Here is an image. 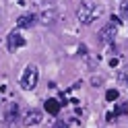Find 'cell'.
Returning a JSON list of instances; mask_svg holds the SVG:
<instances>
[{"label":"cell","mask_w":128,"mask_h":128,"mask_svg":"<svg viewBox=\"0 0 128 128\" xmlns=\"http://www.w3.org/2000/svg\"><path fill=\"white\" fill-rule=\"evenodd\" d=\"M120 14H122V19L128 21V2H124L122 6H120Z\"/></svg>","instance_id":"12"},{"label":"cell","mask_w":128,"mask_h":128,"mask_svg":"<svg viewBox=\"0 0 128 128\" xmlns=\"http://www.w3.org/2000/svg\"><path fill=\"white\" fill-rule=\"evenodd\" d=\"M19 118V106L17 103H10V106H6V122H17Z\"/></svg>","instance_id":"9"},{"label":"cell","mask_w":128,"mask_h":128,"mask_svg":"<svg viewBox=\"0 0 128 128\" xmlns=\"http://www.w3.org/2000/svg\"><path fill=\"white\" fill-rule=\"evenodd\" d=\"M128 112V103H120V106L116 108V112H114V118H120V116H124Z\"/></svg>","instance_id":"10"},{"label":"cell","mask_w":128,"mask_h":128,"mask_svg":"<svg viewBox=\"0 0 128 128\" xmlns=\"http://www.w3.org/2000/svg\"><path fill=\"white\" fill-rule=\"evenodd\" d=\"M120 81H124V83L128 85V66L122 70V72H120Z\"/></svg>","instance_id":"14"},{"label":"cell","mask_w":128,"mask_h":128,"mask_svg":"<svg viewBox=\"0 0 128 128\" xmlns=\"http://www.w3.org/2000/svg\"><path fill=\"white\" fill-rule=\"evenodd\" d=\"M35 14H37V23H42V25H46V27L54 25V21H56V8L54 6H48V4H42Z\"/></svg>","instance_id":"4"},{"label":"cell","mask_w":128,"mask_h":128,"mask_svg":"<svg viewBox=\"0 0 128 128\" xmlns=\"http://www.w3.org/2000/svg\"><path fill=\"white\" fill-rule=\"evenodd\" d=\"M35 23H37V14L35 12H25V14H21L17 19L19 29H29V27H33Z\"/></svg>","instance_id":"7"},{"label":"cell","mask_w":128,"mask_h":128,"mask_svg":"<svg viewBox=\"0 0 128 128\" xmlns=\"http://www.w3.org/2000/svg\"><path fill=\"white\" fill-rule=\"evenodd\" d=\"M116 35H118V27H116V25H112V23L103 25V27L97 31V39H99L103 46H110V44L116 39Z\"/></svg>","instance_id":"5"},{"label":"cell","mask_w":128,"mask_h":128,"mask_svg":"<svg viewBox=\"0 0 128 128\" xmlns=\"http://www.w3.org/2000/svg\"><path fill=\"white\" fill-rule=\"evenodd\" d=\"M44 108H46V112H48L50 116H58V114H60V101H58V99H54V97L46 99Z\"/></svg>","instance_id":"8"},{"label":"cell","mask_w":128,"mask_h":128,"mask_svg":"<svg viewBox=\"0 0 128 128\" xmlns=\"http://www.w3.org/2000/svg\"><path fill=\"white\" fill-rule=\"evenodd\" d=\"M37 83H39V68L35 64H27L21 74V87L25 91H33L37 87Z\"/></svg>","instance_id":"2"},{"label":"cell","mask_w":128,"mask_h":128,"mask_svg":"<svg viewBox=\"0 0 128 128\" xmlns=\"http://www.w3.org/2000/svg\"><path fill=\"white\" fill-rule=\"evenodd\" d=\"M106 99H108V101H116V99H118V91H116V89H110V91L106 93Z\"/></svg>","instance_id":"11"},{"label":"cell","mask_w":128,"mask_h":128,"mask_svg":"<svg viewBox=\"0 0 128 128\" xmlns=\"http://www.w3.org/2000/svg\"><path fill=\"white\" fill-rule=\"evenodd\" d=\"M42 120H44L42 110H29L25 114V118H23V124L25 126H37V124H42Z\"/></svg>","instance_id":"6"},{"label":"cell","mask_w":128,"mask_h":128,"mask_svg":"<svg viewBox=\"0 0 128 128\" xmlns=\"http://www.w3.org/2000/svg\"><path fill=\"white\" fill-rule=\"evenodd\" d=\"M54 128H68V124H66V122H62V120H58V122L54 124Z\"/></svg>","instance_id":"15"},{"label":"cell","mask_w":128,"mask_h":128,"mask_svg":"<svg viewBox=\"0 0 128 128\" xmlns=\"http://www.w3.org/2000/svg\"><path fill=\"white\" fill-rule=\"evenodd\" d=\"M0 23H2V12H0Z\"/></svg>","instance_id":"16"},{"label":"cell","mask_w":128,"mask_h":128,"mask_svg":"<svg viewBox=\"0 0 128 128\" xmlns=\"http://www.w3.org/2000/svg\"><path fill=\"white\" fill-rule=\"evenodd\" d=\"M110 23H112V25H116V27H120V25H122V19H120V17H116V14H112Z\"/></svg>","instance_id":"13"},{"label":"cell","mask_w":128,"mask_h":128,"mask_svg":"<svg viewBox=\"0 0 128 128\" xmlns=\"http://www.w3.org/2000/svg\"><path fill=\"white\" fill-rule=\"evenodd\" d=\"M101 14V4H97L95 0H83L76 6V19L81 25H89Z\"/></svg>","instance_id":"1"},{"label":"cell","mask_w":128,"mask_h":128,"mask_svg":"<svg viewBox=\"0 0 128 128\" xmlns=\"http://www.w3.org/2000/svg\"><path fill=\"white\" fill-rule=\"evenodd\" d=\"M25 44H27V39L21 35V31H19V29H12L10 33L6 35V50H8L10 54H14L17 50H21Z\"/></svg>","instance_id":"3"}]
</instances>
